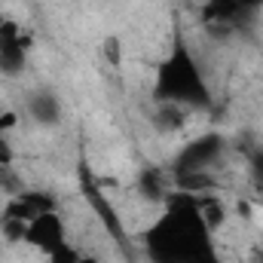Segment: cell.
<instances>
[{"label":"cell","mask_w":263,"mask_h":263,"mask_svg":"<svg viewBox=\"0 0 263 263\" xmlns=\"http://www.w3.org/2000/svg\"><path fill=\"white\" fill-rule=\"evenodd\" d=\"M135 187H138V193L147 199V202H156V205H162L165 196L172 193V190L165 187V175H162L159 168H144V172L138 175Z\"/></svg>","instance_id":"8"},{"label":"cell","mask_w":263,"mask_h":263,"mask_svg":"<svg viewBox=\"0 0 263 263\" xmlns=\"http://www.w3.org/2000/svg\"><path fill=\"white\" fill-rule=\"evenodd\" d=\"M28 117H31L37 126H43V129L59 126V123H62V101H59V95L49 92V89H37V92L28 98Z\"/></svg>","instance_id":"7"},{"label":"cell","mask_w":263,"mask_h":263,"mask_svg":"<svg viewBox=\"0 0 263 263\" xmlns=\"http://www.w3.org/2000/svg\"><path fill=\"white\" fill-rule=\"evenodd\" d=\"M260 263H263V260H260Z\"/></svg>","instance_id":"19"},{"label":"cell","mask_w":263,"mask_h":263,"mask_svg":"<svg viewBox=\"0 0 263 263\" xmlns=\"http://www.w3.org/2000/svg\"><path fill=\"white\" fill-rule=\"evenodd\" d=\"M239 6H245L248 12H257V9H263V0H236Z\"/></svg>","instance_id":"18"},{"label":"cell","mask_w":263,"mask_h":263,"mask_svg":"<svg viewBox=\"0 0 263 263\" xmlns=\"http://www.w3.org/2000/svg\"><path fill=\"white\" fill-rule=\"evenodd\" d=\"M227 153V138L220 132H205L193 141H187L175 156V175H193V172H211Z\"/></svg>","instance_id":"3"},{"label":"cell","mask_w":263,"mask_h":263,"mask_svg":"<svg viewBox=\"0 0 263 263\" xmlns=\"http://www.w3.org/2000/svg\"><path fill=\"white\" fill-rule=\"evenodd\" d=\"M0 190H3L6 196H15V193H22V190H25L22 175H18L12 165H3V168H0Z\"/></svg>","instance_id":"14"},{"label":"cell","mask_w":263,"mask_h":263,"mask_svg":"<svg viewBox=\"0 0 263 263\" xmlns=\"http://www.w3.org/2000/svg\"><path fill=\"white\" fill-rule=\"evenodd\" d=\"M43 257H46V263H83V257H86V254H83V251H80V248L67 239L65 245L52 248V251H49V254H43Z\"/></svg>","instance_id":"13"},{"label":"cell","mask_w":263,"mask_h":263,"mask_svg":"<svg viewBox=\"0 0 263 263\" xmlns=\"http://www.w3.org/2000/svg\"><path fill=\"white\" fill-rule=\"evenodd\" d=\"M153 98L156 101H168L178 104L184 110H205L211 107L214 95L211 86L199 67V59L193 49L187 46V40L175 37L172 49L156 62L153 70Z\"/></svg>","instance_id":"2"},{"label":"cell","mask_w":263,"mask_h":263,"mask_svg":"<svg viewBox=\"0 0 263 263\" xmlns=\"http://www.w3.org/2000/svg\"><path fill=\"white\" fill-rule=\"evenodd\" d=\"M165 211L147 230V254L153 263H223L217 257L214 236L202 220L193 193L172 190L165 196Z\"/></svg>","instance_id":"1"},{"label":"cell","mask_w":263,"mask_h":263,"mask_svg":"<svg viewBox=\"0 0 263 263\" xmlns=\"http://www.w3.org/2000/svg\"><path fill=\"white\" fill-rule=\"evenodd\" d=\"M187 123V110L178 107V104H168V101H156V110H153V126L159 132H181Z\"/></svg>","instance_id":"10"},{"label":"cell","mask_w":263,"mask_h":263,"mask_svg":"<svg viewBox=\"0 0 263 263\" xmlns=\"http://www.w3.org/2000/svg\"><path fill=\"white\" fill-rule=\"evenodd\" d=\"M28 49H0V73L3 77H18L28 67Z\"/></svg>","instance_id":"11"},{"label":"cell","mask_w":263,"mask_h":263,"mask_svg":"<svg viewBox=\"0 0 263 263\" xmlns=\"http://www.w3.org/2000/svg\"><path fill=\"white\" fill-rule=\"evenodd\" d=\"M251 15H254V12H248V9L239 6L236 0H205V3H202V22H205L211 31H227V34H233V31L245 28Z\"/></svg>","instance_id":"5"},{"label":"cell","mask_w":263,"mask_h":263,"mask_svg":"<svg viewBox=\"0 0 263 263\" xmlns=\"http://www.w3.org/2000/svg\"><path fill=\"white\" fill-rule=\"evenodd\" d=\"M251 178L263 187V150H257V153L251 156Z\"/></svg>","instance_id":"17"},{"label":"cell","mask_w":263,"mask_h":263,"mask_svg":"<svg viewBox=\"0 0 263 263\" xmlns=\"http://www.w3.org/2000/svg\"><path fill=\"white\" fill-rule=\"evenodd\" d=\"M15 126H18V114L15 110H0V132L9 135V132H15Z\"/></svg>","instance_id":"16"},{"label":"cell","mask_w":263,"mask_h":263,"mask_svg":"<svg viewBox=\"0 0 263 263\" xmlns=\"http://www.w3.org/2000/svg\"><path fill=\"white\" fill-rule=\"evenodd\" d=\"M12 159H15V150H12V144H9V135L0 132V168H3V165H12Z\"/></svg>","instance_id":"15"},{"label":"cell","mask_w":263,"mask_h":263,"mask_svg":"<svg viewBox=\"0 0 263 263\" xmlns=\"http://www.w3.org/2000/svg\"><path fill=\"white\" fill-rule=\"evenodd\" d=\"M34 46V34L15 18H0V49H28Z\"/></svg>","instance_id":"9"},{"label":"cell","mask_w":263,"mask_h":263,"mask_svg":"<svg viewBox=\"0 0 263 263\" xmlns=\"http://www.w3.org/2000/svg\"><path fill=\"white\" fill-rule=\"evenodd\" d=\"M55 196H49L46 190H22L15 196H6V205H3V214L6 217H15V220H25L31 223L34 217L46 214V211H55Z\"/></svg>","instance_id":"6"},{"label":"cell","mask_w":263,"mask_h":263,"mask_svg":"<svg viewBox=\"0 0 263 263\" xmlns=\"http://www.w3.org/2000/svg\"><path fill=\"white\" fill-rule=\"evenodd\" d=\"M25 230H28V223L25 220H15V217H6V214H0V236L9 242V245H25Z\"/></svg>","instance_id":"12"},{"label":"cell","mask_w":263,"mask_h":263,"mask_svg":"<svg viewBox=\"0 0 263 263\" xmlns=\"http://www.w3.org/2000/svg\"><path fill=\"white\" fill-rule=\"evenodd\" d=\"M65 242H67V223H65V217L59 214V208L34 217L28 223V230H25V245L37 248L40 254H49L52 248H59Z\"/></svg>","instance_id":"4"}]
</instances>
